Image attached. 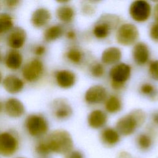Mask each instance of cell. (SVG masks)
Wrapping results in <instances>:
<instances>
[{
    "mask_svg": "<svg viewBox=\"0 0 158 158\" xmlns=\"http://www.w3.org/2000/svg\"><path fill=\"white\" fill-rule=\"evenodd\" d=\"M146 113L141 109H135L119 118L115 128L122 136H130L146 122Z\"/></svg>",
    "mask_w": 158,
    "mask_h": 158,
    "instance_id": "1",
    "label": "cell"
},
{
    "mask_svg": "<svg viewBox=\"0 0 158 158\" xmlns=\"http://www.w3.org/2000/svg\"><path fill=\"white\" fill-rule=\"evenodd\" d=\"M51 152L66 154L73 149V141L71 135L66 130L52 131L44 139Z\"/></svg>",
    "mask_w": 158,
    "mask_h": 158,
    "instance_id": "2",
    "label": "cell"
},
{
    "mask_svg": "<svg viewBox=\"0 0 158 158\" xmlns=\"http://www.w3.org/2000/svg\"><path fill=\"white\" fill-rule=\"evenodd\" d=\"M120 18L115 14H105L101 15L94 24L92 33L98 40H104L109 37L113 31L120 25Z\"/></svg>",
    "mask_w": 158,
    "mask_h": 158,
    "instance_id": "3",
    "label": "cell"
},
{
    "mask_svg": "<svg viewBox=\"0 0 158 158\" xmlns=\"http://www.w3.org/2000/svg\"><path fill=\"white\" fill-rule=\"evenodd\" d=\"M131 75V66L124 62H119L112 65L109 71V77L111 88L115 91L123 89Z\"/></svg>",
    "mask_w": 158,
    "mask_h": 158,
    "instance_id": "4",
    "label": "cell"
},
{
    "mask_svg": "<svg viewBox=\"0 0 158 158\" xmlns=\"http://www.w3.org/2000/svg\"><path fill=\"white\" fill-rule=\"evenodd\" d=\"M139 37L137 27L131 23L120 24L115 32V40L123 46H130L136 44Z\"/></svg>",
    "mask_w": 158,
    "mask_h": 158,
    "instance_id": "5",
    "label": "cell"
},
{
    "mask_svg": "<svg viewBox=\"0 0 158 158\" xmlns=\"http://www.w3.org/2000/svg\"><path fill=\"white\" fill-rule=\"evenodd\" d=\"M25 125L28 133L34 137L44 136L49 129L48 120L40 114L28 115L25 119Z\"/></svg>",
    "mask_w": 158,
    "mask_h": 158,
    "instance_id": "6",
    "label": "cell"
},
{
    "mask_svg": "<svg viewBox=\"0 0 158 158\" xmlns=\"http://www.w3.org/2000/svg\"><path fill=\"white\" fill-rule=\"evenodd\" d=\"M130 17L135 22H146L151 15L152 6L147 1L136 0L133 1L128 8Z\"/></svg>",
    "mask_w": 158,
    "mask_h": 158,
    "instance_id": "7",
    "label": "cell"
},
{
    "mask_svg": "<svg viewBox=\"0 0 158 158\" xmlns=\"http://www.w3.org/2000/svg\"><path fill=\"white\" fill-rule=\"evenodd\" d=\"M44 68L43 63L38 59H33L23 67L22 74L27 81L33 83L38 81L43 76Z\"/></svg>",
    "mask_w": 158,
    "mask_h": 158,
    "instance_id": "8",
    "label": "cell"
},
{
    "mask_svg": "<svg viewBox=\"0 0 158 158\" xmlns=\"http://www.w3.org/2000/svg\"><path fill=\"white\" fill-rule=\"evenodd\" d=\"M108 96L107 90L104 86L94 85L86 91L84 100L88 105H97L104 103Z\"/></svg>",
    "mask_w": 158,
    "mask_h": 158,
    "instance_id": "9",
    "label": "cell"
},
{
    "mask_svg": "<svg viewBox=\"0 0 158 158\" xmlns=\"http://www.w3.org/2000/svg\"><path fill=\"white\" fill-rule=\"evenodd\" d=\"M51 112L57 120H65L73 114V109L67 100L63 98L54 99L51 104Z\"/></svg>",
    "mask_w": 158,
    "mask_h": 158,
    "instance_id": "10",
    "label": "cell"
},
{
    "mask_svg": "<svg viewBox=\"0 0 158 158\" xmlns=\"http://www.w3.org/2000/svg\"><path fill=\"white\" fill-rule=\"evenodd\" d=\"M18 145V140L12 133L6 131L0 134V155L10 156L15 152Z\"/></svg>",
    "mask_w": 158,
    "mask_h": 158,
    "instance_id": "11",
    "label": "cell"
},
{
    "mask_svg": "<svg viewBox=\"0 0 158 158\" xmlns=\"http://www.w3.org/2000/svg\"><path fill=\"white\" fill-rule=\"evenodd\" d=\"M132 58L134 62L139 66L146 65L150 59V50L148 44L139 41L133 45L131 51Z\"/></svg>",
    "mask_w": 158,
    "mask_h": 158,
    "instance_id": "12",
    "label": "cell"
},
{
    "mask_svg": "<svg viewBox=\"0 0 158 158\" xmlns=\"http://www.w3.org/2000/svg\"><path fill=\"white\" fill-rule=\"evenodd\" d=\"M54 78L57 85L62 89H69L73 87L77 81L75 73L68 69L57 70L54 73Z\"/></svg>",
    "mask_w": 158,
    "mask_h": 158,
    "instance_id": "13",
    "label": "cell"
},
{
    "mask_svg": "<svg viewBox=\"0 0 158 158\" xmlns=\"http://www.w3.org/2000/svg\"><path fill=\"white\" fill-rule=\"evenodd\" d=\"M27 33L25 30L20 27L13 28L7 38V45L14 50L22 48L26 41Z\"/></svg>",
    "mask_w": 158,
    "mask_h": 158,
    "instance_id": "14",
    "label": "cell"
},
{
    "mask_svg": "<svg viewBox=\"0 0 158 158\" xmlns=\"http://www.w3.org/2000/svg\"><path fill=\"white\" fill-rule=\"evenodd\" d=\"M6 114L12 118H19L25 112V107L21 101L15 98H8L4 104Z\"/></svg>",
    "mask_w": 158,
    "mask_h": 158,
    "instance_id": "15",
    "label": "cell"
},
{
    "mask_svg": "<svg viewBox=\"0 0 158 158\" xmlns=\"http://www.w3.org/2000/svg\"><path fill=\"white\" fill-rule=\"evenodd\" d=\"M108 121L107 113L101 109L91 110L87 116V123L93 129H101L104 128Z\"/></svg>",
    "mask_w": 158,
    "mask_h": 158,
    "instance_id": "16",
    "label": "cell"
},
{
    "mask_svg": "<svg viewBox=\"0 0 158 158\" xmlns=\"http://www.w3.org/2000/svg\"><path fill=\"white\" fill-rule=\"evenodd\" d=\"M121 135L115 128L107 127L103 128L99 133V139L102 144L107 147H113L120 141Z\"/></svg>",
    "mask_w": 158,
    "mask_h": 158,
    "instance_id": "17",
    "label": "cell"
},
{
    "mask_svg": "<svg viewBox=\"0 0 158 158\" xmlns=\"http://www.w3.org/2000/svg\"><path fill=\"white\" fill-rule=\"evenodd\" d=\"M122 57L121 49L116 46L106 48L101 56V63L106 65H114L120 62Z\"/></svg>",
    "mask_w": 158,
    "mask_h": 158,
    "instance_id": "18",
    "label": "cell"
},
{
    "mask_svg": "<svg viewBox=\"0 0 158 158\" xmlns=\"http://www.w3.org/2000/svg\"><path fill=\"white\" fill-rule=\"evenodd\" d=\"M24 81L19 77L10 74L7 75L2 80V86L4 89L12 94H17L24 88Z\"/></svg>",
    "mask_w": 158,
    "mask_h": 158,
    "instance_id": "19",
    "label": "cell"
},
{
    "mask_svg": "<svg viewBox=\"0 0 158 158\" xmlns=\"http://www.w3.org/2000/svg\"><path fill=\"white\" fill-rule=\"evenodd\" d=\"M50 11L45 7L35 9L31 16V23L36 28H42L49 23L51 20Z\"/></svg>",
    "mask_w": 158,
    "mask_h": 158,
    "instance_id": "20",
    "label": "cell"
},
{
    "mask_svg": "<svg viewBox=\"0 0 158 158\" xmlns=\"http://www.w3.org/2000/svg\"><path fill=\"white\" fill-rule=\"evenodd\" d=\"M57 19L63 23H70L72 22L75 17V10L74 7L67 4L59 6L56 11Z\"/></svg>",
    "mask_w": 158,
    "mask_h": 158,
    "instance_id": "21",
    "label": "cell"
},
{
    "mask_svg": "<svg viewBox=\"0 0 158 158\" xmlns=\"http://www.w3.org/2000/svg\"><path fill=\"white\" fill-rule=\"evenodd\" d=\"M22 62V55L18 50L11 49L9 51L4 58L5 65L11 70H19L21 67Z\"/></svg>",
    "mask_w": 158,
    "mask_h": 158,
    "instance_id": "22",
    "label": "cell"
},
{
    "mask_svg": "<svg viewBox=\"0 0 158 158\" xmlns=\"http://www.w3.org/2000/svg\"><path fill=\"white\" fill-rule=\"evenodd\" d=\"M123 107L121 98L115 94H111L107 96L104 102V107L106 113L114 114L119 112Z\"/></svg>",
    "mask_w": 158,
    "mask_h": 158,
    "instance_id": "23",
    "label": "cell"
},
{
    "mask_svg": "<svg viewBox=\"0 0 158 158\" xmlns=\"http://www.w3.org/2000/svg\"><path fill=\"white\" fill-rule=\"evenodd\" d=\"M64 34L63 27L59 24L49 26L43 32V40L47 43L53 42L59 39Z\"/></svg>",
    "mask_w": 158,
    "mask_h": 158,
    "instance_id": "24",
    "label": "cell"
},
{
    "mask_svg": "<svg viewBox=\"0 0 158 158\" xmlns=\"http://www.w3.org/2000/svg\"><path fill=\"white\" fill-rule=\"evenodd\" d=\"M65 56L71 64L76 65H81L85 59L83 51L77 46L70 47L66 51Z\"/></svg>",
    "mask_w": 158,
    "mask_h": 158,
    "instance_id": "25",
    "label": "cell"
},
{
    "mask_svg": "<svg viewBox=\"0 0 158 158\" xmlns=\"http://www.w3.org/2000/svg\"><path fill=\"white\" fill-rule=\"evenodd\" d=\"M139 93L151 101H158V89L153 84L149 82L143 83L138 88Z\"/></svg>",
    "mask_w": 158,
    "mask_h": 158,
    "instance_id": "26",
    "label": "cell"
},
{
    "mask_svg": "<svg viewBox=\"0 0 158 158\" xmlns=\"http://www.w3.org/2000/svg\"><path fill=\"white\" fill-rule=\"evenodd\" d=\"M153 142V137L150 133H140L136 138V146L140 150L143 151L149 150L152 146Z\"/></svg>",
    "mask_w": 158,
    "mask_h": 158,
    "instance_id": "27",
    "label": "cell"
},
{
    "mask_svg": "<svg viewBox=\"0 0 158 158\" xmlns=\"http://www.w3.org/2000/svg\"><path fill=\"white\" fill-rule=\"evenodd\" d=\"M13 28V17L7 13H0V35L10 31Z\"/></svg>",
    "mask_w": 158,
    "mask_h": 158,
    "instance_id": "28",
    "label": "cell"
},
{
    "mask_svg": "<svg viewBox=\"0 0 158 158\" xmlns=\"http://www.w3.org/2000/svg\"><path fill=\"white\" fill-rule=\"evenodd\" d=\"M88 70L90 75L95 78H102L106 73L104 65L101 62L96 61L92 62L89 65Z\"/></svg>",
    "mask_w": 158,
    "mask_h": 158,
    "instance_id": "29",
    "label": "cell"
},
{
    "mask_svg": "<svg viewBox=\"0 0 158 158\" xmlns=\"http://www.w3.org/2000/svg\"><path fill=\"white\" fill-rule=\"evenodd\" d=\"M148 73L153 80L158 81V59L151 60L149 62Z\"/></svg>",
    "mask_w": 158,
    "mask_h": 158,
    "instance_id": "30",
    "label": "cell"
},
{
    "mask_svg": "<svg viewBox=\"0 0 158 158\" xmlns=\"http://www.w3.org/2000/svg\"><path fill=\"white\" fill-rule=\"evenodd\" d=\"M96 10V7L94 4H92L90 1L83 2L82 5H81V11L85 15H92L94 14Z\"/></svg>",
    "mask_w": 158,
    "mask_h": 158,
    "instance_id": "31",
    "label": "cell"
},
{
    "mask_svg": "<svg viewBox=\"0 0 158 158\" xmlns=\"http://www.w3.org/2000/svg\"><path fill=\"white\" fill-rule=\"evenodd\" d=\"M36 152L40 156H46L51 153L46 142L44 140H42L36 145L35 148Z\"/></svg>",
    "mask_w": 158,
    "mask_h": 158,
    "instance_id": "32",
    "label": "cell"
},
{
    "mask_svg": "<svg viewBox=\"0 0 158 158\" xmlns=\"http://www.w3.org/2000/svg\"><path fill=\"white\" fill-rule=\"evenodd\" d=\"M149 36L154 42L158 43V22L154 21L149 29Z\"/></svg>",
    "mask_w": 158,
    "mask_h": 158,
    "instance_id": "33",
    "label": "cell"
},
{
    "mask_svg": "<svg viewBox=\"0 0 158 158\" xmlns=\"http://www.w3.org/2000/svg\"><path fill=\"white\" fill-rule=\"evenodd\" d=\"M65 158H84V155L80 151L72 149L65 154Z\"/></svg>",
    "mask_w": 158,
    "mask_h": 158,
    "instance_id": "34",
    "label": "cell"
},
{
    "mask_svg": "<svg viewBox=\"0 0 158 158\" xmlns=\"http://www.w3.org/2000/svg\"><path fill=\"white\" fill-rule=\"evenodd\" d=\"M46 51V47L43 44H39L36 46L33 49V53L35 56L41 57L43 56Z\"/></svg>",
    "mask_w": 158,
    "mask_h": 158,
    "instance_id": "35",
    "label": "cell"
},
{
    "mask_svg": "<svg viewBox=\"0 0 158 158\" xmlns=\"http://www.w3.org/2000/svg\"><path fill=\"white\" fill-rule=\"evenodd\" d=\"M2 2V4L9 9L16 8L20 2V1H17V0H12V1L7 0V1H3Z\"/></svg>",
    "mask_w": 158,
    "mask_h": 158,
    "instance_id": "36",
    "label": "cell"
},
{
    "mask_svg": "<svg viewBox=\"0 0 158 158\" xmlns=\"http://www.w3.org/2000/svg\"><path fill=\"white\" fill-rule=\"evenodd\" d=\"M65 35L66 38L70 41L75 40V39L77 38V33L73 29H70V30H67L65 32Z\"/></svg>",
    "mask_w": 158,
    "mask_h": 158,
    "instance_id": "37",
    "label": "cell"
},
{
    "mask_svg": "<svg viewBox=\"0 0 158 158\" xmlns=\"http://www.w3.org/2000/svg\"><path fill=\"white\" fill-rule=\"evenodd\" d=\"M151 120L152 123L158 127V109L154 110L151 114Z\"/></svg>",
    "mask_w": 158,
    "mask_h": 158,
    "instance_id": "38",
    "label": "cell"
},
{
    "mask_svg": "<svg viewBox=\"0 0 158 158\" xmlns=\"http://www.w3.org/2000/svg\"><path fill=\"white\" fill-rule=\"evenodd\" d=\"M152 15L154 17V19L156 22H158V2H157L153 7V9L152 10Z\"/></svg>",
    "mask_w": 158,
    "mask_h": 158,
    "instance_id": "39",
    "label": "cell"
},
{
    "mask_svg": "<svg viewBox=\"0 0 158 158\" xmlns=\"http://www.w3.org/2000/svg\"><path fill=\"white\" fill-rule=\"evenodd\" d=\"M118 158H132V157L128 152L123 151L119 154Z\"/></svg>",
    "mask_w": 158,
    "mask_h": 158,
    "instance_id": "40",
    "label": "cell"
},
{
    "mask_svg": "<svg viewBox=\"0 0 158 158\" xmlns=\"http://www.w3.org/2000/svg\"><path fill=\"white\" fill-rule=\"evenodd\" d=\"M4 109V104H2V102L0 101V114H1L2 110Z\"/></svg>",
    "mask_w": 158,
    "mask_h": 158,
    "instance_id": "41",
    "label": "cell"
},
{
    "mask_svg": "<svg viewBox=\"0 0 158 158\" xmlns=\"http://www.w3.org/2000/svg\"><path fill=\"white\" fill-rule=\"evenodd\" d=\"M2 53H1V49H0V62H1L2 60Z\"/></svg>",
    "mask_w": 158,
    "mask_h": 158,
    "instance_id": "42",
    "label": "cell"
},
{
    "mask_svg": "<svg viewBox=\"0 0 158 158\" xmlns=\"http://www.w3.org/2000/svg\"><path fill=\"white\" fill-rule=\"evenodd\" d=\"M2 5H3V4H2V1H0V10H1V9Z\"/></svg>",
    "mask_w": 158,
    "mask_h": 158,
    "instance_id": "43",
    "label": "cell"
},
{
    "mask_svg": "<svg viewBox=\"0 0 158 158\" xmlns=\"http://www.w3.org/2000/svg\"><path fill=\"white\" fill-rule=\"evenodd\" d=\"M1 80H2V74H1V72H0V83L1 81Z\"/></svg>",
    "mask_w": 158,
    "mask_h": 158,
    "instance_id": "44",
    "label": "cell"
},
{
    "mask_svg": "<svg viewBox=\"0 0 158 158\" xmlns=\"http://www.w3.org/2000/svg\"><path fill=\"white\" fill-rule=\"evenodd\" d=\"M16 158H24V157H16Z\"/></svg>",
    "mask_w": 158,
    "mask_h": 158,
    "instance_id": "45",
    "label": "cell"
}]
</instances>
